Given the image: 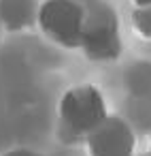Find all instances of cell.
<instances>
[{
	"label": "cell",
	"instance_id": "cell-1",
	"mask_svg": "<svg viewBox=\"0 0 151 156\" xmlns=\"http://www.w3.org/2000/svg\"><path fill=\"white\" fill-rule=\"evenodd\" d=\"M81 49L89 60L96 62H111L119 58L121 54L119 20L109 5L94 2L89 9H85Z\"/></svg>",
	"mask_w": 151,
	"mask_h": 156
},
{
	"label": "cell",
	"instance_id": "cell-2",
	"mask_svg": "<svg viewBox=\"0 0 151 156\" xmlns=\"http://www.w3.org/2000/svg\"><path fill=\"white\" fill-rule=\"evenodd\" d=\"M106 118L104 96L92 83L70 88L60 101V120L72 135H83L87 139V135L94 133Z\"/></svg>",
	"mask_w": 151,
	"mask_h": 156
},
{
	"label": "cell",
	"instance_id": "cell-3",
	"mask_svg": "<svg viewBox=\"0 0 151 156\" xmlns=\"http://www.w3.org/2000/svg\"><path fill=\"white\" fill-rule=\"evenodd\" d=\"M36 24L55 45L66 49H81L85 9L77 0H45L39 7Z\"/></svg>",
	"mask_w": 151,
	"mask_h": 156
},
{
	"label": "cell",
	"instance_id": "cell-4",
	"mask_svg": "<svg viewBox=\"0 0 151 156\" xmlns=\"http://www.w3.org/2000/svg\"><path fill=\"white\" fill-rule=\"evenodd\" d=\"M134 133L117 115H109L94 133L87 135L89 156H134Z\"/></svg>",
	"mask_w": 151,
	"mask_h": 156
},
{
	"label": "cell",
	"instance_id": "cell-5",
	"mask_svg": "<svg viewBox=\"0 0 151 156\" xmlns=\"http://www.w3.org/2000/svg\"><path fill=\"white\" fill-rule=\"evenodd\" d=\"M36 0H0V26L9 32H22L39 20Z\"/></svg>",
	"mask_w": 151,
	"mask_h": 156
},
{
	"label": "cell",
	"instance_id": "cell-6",
	"mask_svg": "<svg viewBox=\"0 0 151 156\" xmlns=\"http://www.w3.org/2000/svg\"><path fill=\"white\" fill-rule=\"evenodd\" d=\"M132 24L138 30L140 37L151 39V7H143V9H134L132 13Z\"/></svg>",
	"mask_w": 151,
	"mask_h": 156
},
{
	"label": "cell",
	"instance_id": "cell-7",
	"mask_svg": "<svg viewBox=\"0 0 151 156\" xmlns=\"http://www.w3.org/2000/svg\"><path fill=\"white\" fill-rule=\"evenodd\" d=\"M5 156H41V154H36V152H32V150L17 147V150H11V152H7Z\"/></svg>",
	"mask_w": 151,
	"mask_h": 156
},
{
	"label": "cell",
	"instance_id": "cell-8",
	"mask_svg": "<svg viewBox=\"0 0 151 156\" xmlns=\"http://www.w3.org/2000/svg\"><path fill=\"white\" fill-rule=\"evenodd\" d=\"M136 5V9H143V7H151V0H132Z\"/></svg>",
	"mask_w": 151,
	"mask_h": 156
}]
</instances>
